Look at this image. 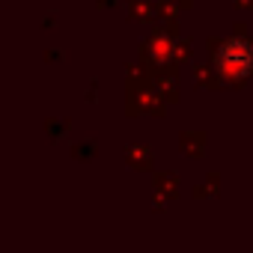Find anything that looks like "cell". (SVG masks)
<instances>
[{
    "mask_svg": "<svg viewBox=\"0 0 253 253\" xmlns=\"http://www.w3.org/2000/svg\"><path fill=\"white\" fill-rule=\"evenodd\" d=\"M214 69L220 81L226 84H241L253 75V42L241 36H229L217 45L214 51Z\"/></svg>",
    "mask_w": 253,
    "mask_h": 253,
    "instance_id": "1",
    "label": "cell"
}]
</instances>
